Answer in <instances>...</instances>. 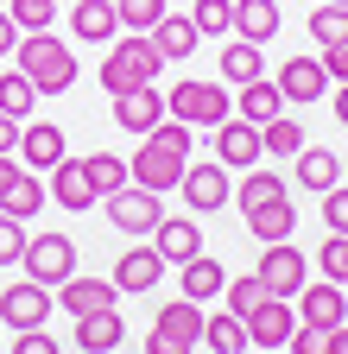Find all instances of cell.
Returning <instances> with one entry per match:
<instances>
[{
  "instance_id": "cell-1",
  "label": "cell",
  "mask_w": 348,
  "mask_h": 354,
  "mask_svg": "<svg viewBox=\"0 0 348 354\" xmlns=\"http://www.w3.org/2000/svg\"><path fill=\"white\" fill-rule=\"evenodd\" d=\"M184 165H190V127L184 120H158L146 140H140V158H127V177H134L140 190H178V177H184Z\"/></svg>"
},
{
  "instance_id": "cell-2",
  "label": "cell",
  "mask_w": 348,
  "mask_h": 354,
  "mask_svg": "<svg viewBox=\"0 0 348 354\" xmlns=\"http://www.w3.org/2000/svg\"><path fill=\"white\" fill-rule=\"evenodd\" d=\"M13 57H19L13 70L32 76L38 95H64V88H76V51L57 32H19V51Z\"/></svg>"
},
{
  "instance_id": "cell-3",
  "label": "cell",
  "mask_w": 348,
  "mask_h": 354,
  "mask_svg": "<svg viewBox=\"0 0 348 354\" xmlns=\"http://www.w3.org/2000/svg\"><path fill=\"white\" fill-rule=\"evenodd\" d=\"M158 70H165V57H158V44H152V32H127V38H114L108 44V57H102V88L108 95H127V88H146V82H158Z\"/></svg>"
},
{
  "instance_id": "cell-4",
  "label": "cell",
  "mask_w": 348,
  "mask_h": 354,
  "mask_svg": "<svg viewBox=\"0 0 348 354\" xmlns=\"http://www.w3.org/2000/svg\"><path fill=\"white\" fill-rule=\"evenodd\" d=\"M203 317H209V310L190 304V297L158 304L152 335H146V354H196V342H203Z\"/></svg>"
},
{
  "instance_id": "cell-5",
  "label": "cell",
  "mask_w": 348,
  "mask_h": 354,
  "mask_svg": "<svg viewBox=\"0 0 348 354\" xmlns=\"http://www.w3.org/2000/svg\"><path fill=\"white\" fill-rule=\"evenodd\" d=\"M165 108H171V120H184V127H222V120L235 114L228 82H196V76H184L178 88H171Z\"/></svg>"
},
{
  "instance_id": "cell-6",
  "label": "cell",
  "mask_w": 348,
  "mask_h": 354,
  "mask_svg": "<svg viewBox=\"0 0 348 354\" xmlns=\"http://www.w3.org/2000/svg\"><path fill=\"white\" fill-rule=\"evenodd\" d=\"M108 203V221L127 234V241H152V228L165 221V203H158V190H140V184H120L114 196H102Z\"/></svg>"
},
{
  "instance_id": "cell-7",
  "label": "cell",
  "mask_w": 348,
  "mask_h": 354,
  "mask_svg": "<svg viewBox=\"0 0 348 354\" xmlns=\"http://www.w3.org/2000/svg\"><path fill=\"white\" fill-rule=\"evenodd\" d=\"M253 272H259V285H266V297H297L304 285H311V259H304L291 241H266Z\"/></svg>"
},
{
  "instance_id": "cell-8",
  "label": "cell",
  "mask_w": 348,
  "mask_h": 354,
  "mask_svg": "<svg viewBox=\"0 0 348 354\" xmlns=\"http://www.w3.org/2000/svg\"><path fill=\"white\" fill-rule=\"evenodd\" d=\"M19 266H26V279H38V285L57 291V285L76 272V241H70V234H32L26 253H19Z\"/></svg>"
},
{
  "instance_id": "cell-9",
  "label": "cell",
  "mask_w": 348,
  "mask_h": 354,
  "mask_svg": "<svg viewBox=\"0 0 348 354\" xmlns=\"http://www.w3.org/2000/svg\"><path fill=\"white\" fill-rule=\"evenodd\" d=\"M51 310H57V297H51V285H38V279H19V285L0 291V323H7V329H45Z\"/></svg>"
},
{
  "instance_id": "cell-10",
  "label": "cell",
  "mask_w": 348,
  "mask_h": 354,
  "mask_svg": "<svg viewBox=\"0 0 348 354\" xmlns=\"http://www.w3.org/2000/svg\"><path fill=\"white\" fill-rule=\"evenodd\" d=\"M178 196H184V209H196V215H209V209H228V165H215V158L184 165V177H178Z\"/></svg>"
},
{
  "instance_id": "cell-11",
  "label": "cell",
  "mask_w": 348,
  "mask_h": 354,
  "mask_svg": "<svg viewBox=\"0 0 348 354\" xmlns=\"http://www.w3.org/2000/svg\"><path fill=\"white\" fill-rule=\"evenodd\" d=\"M279 95H285V108H311V102H323L329 95V76H323V57H279Z\"/></svg>"
},
{
  "instance_id": "cell-12",
  "label": "cell",
  "mask_w": 348,
  "mask_h": 354,
  "mask_svg": "<svg viewBox=\"0 0 348 354\" xmlns=\"http://www.w3.org/2000/svg\"><path fill=\"white\" fill-rule=\"evenodd\" d=\"M291 329H297V304L291 297H259L253 310H247V342L253 348H285L291 342Z\"/></svg>"
},
{
  "instance_id": "cell-13",
  "label": "cell",
  "mask_w": 348,
  "mask_h": 354,
  "mask_svg": "<svg viewBox=\"0 0 348 354\" xmlns=\"http://www.w3.org/2000/svg\"><path fill=\"white\" fill-rule=\"evenodd\" d=\"M114 291H127V297H140V291H158V279H165V259H158V247L152 241H140V247H127L120 259H114Z\"/></svg>"
},
{
  "instance_id": "cell-14",
  "label": "cell",
  "mask_w": 348,
  "mask_h": 354,
  "mask_svg": "<svg viewBox=\"0 0 348 354\" xmlns=\"http://www.w3.org/2000/svg\"><path fill=\"white\" fill-rule=\"evenodd\" d=\"M70 158V146H64V127L57 120H26L19 127V165L26 171H57Z\"/></svg>"
},
{
  "instance_id": "cell-15",
  "label": "cell",
  "mask_w": 348,
  "mask_h": 354,
  "mask_svg": "<svg viewBox=\"0 0 348 354\" xmlns=\"http://www.w3.org/2000/svg\"><path fill=\"white\" fill-rule=\"evenodd\" d=\"M51 297H57V310H70V317H89V310H120L114 279H89V272H70Z\"/></svg>"
},
{
  "instance_id": "cell-16",
  "label": "cell",
  "mask_w": 348,
  "mask_h": 354,
  "mask_svg": "<svg viewBox=\"0 0 348 354\" xmlns=\"http://www.w3.org/2000/svg\"><path fill=\"white\" fill-rule=\"evenodd\" d=\"M215 158H222L228 171H253L259 158H266V152H259V127L241 120V114H228L222 127H215Z\"/></svg>"
},
{
  "instance_id": "cell-17",
  "label": "cell",
  "mask_w": 348,
  "mask_h": 354,
  "mask_svg": "<svg viewBox=\"0 0 348 354\" xmlns=\"http://www.w3.org/2000/svg\"><path fill=\"white\" fill-rule=\"evenodd\" d=\"M291 304H297V323H317V329H336V323L348 317V297H342V285H336V279L304 285Z\"/></svg>"
},
{
  "instance_id": "cell-18",
  "label": "cell",
  "mask_w": 348,
  "mask_h": 354,
  "mask_svg": "<svg viewBox=\"0 0 348 354\" xmlns=\"http://www.w3.org/2000/svg\"><path fill=\"white\" fill-rule=\"evenodd\" d=\"M165 114H171V108H165V95H158L152 82H146V88H127V95H114V127L140 133V140H146V133H152Z\"/></svg>"
},
{
  "instance_id": "cell-19",
  "label": "cell",
  "mask_w": 348,
  "mask_h": 354,
  "mask_svg": "<svg viewBox=\"0 0 348 354\" xmlns=\"http://www.w3.org/2000/svg\"><path fill=\"white\" fill-rule=\"evenodd\" d=\"M152 247H158V259L165 266H184V259H196L203 253V228L190 215H165L158 228H152Z\"/></svg>"
},
{
  "instance_id": "cell-20",
  "label": "cell",
  "mask_w": 348,
  "mask_h": 354,
  "mask_svg": "<svg viewBox=\"0 0 348 354\" xmlns=\"http://www.w3.org/2000/svg\"><path fill=\"white\" fill-rule=\"evenodd\" d=\"M127 342V317L120 310H89L76 317V354H114Z\"/></svg>"
},
{
  "instance_id": "cell-21",
  "label": "cell",
  "mask_w": 348,
  "mask_h": 354,
  "mask_svg": "<svg viewBox=\"0 0 348 354\" xmlns=\"http://www.w3.org/2000/svg\"><path fill=\"white\" fill-rule=\"evenodd\" d=\"M70 26H76V44H114L120 7H114V0H76V7H70Z\"/></svg>"
},
{
  "instance_id": "cell-22",
  "label": "cell",
  "mask_w": 348,
  "mask_h": 354,
  "mask_svg": "<svg viewBox=\"0 0 348 354\" xmlns=\"http://www.w3.org/2000/svg\"><path fill=\"white\" fill-rule=\"evenodd\" d=\"M45 190H51L57 209H95V203H102L95 184H89V171H82V158H64V165L51 171V184H45Z\"/></svg>"
},
{
  "instance_id": "cell-23",
  "label": "cell",
  "mask_w": 348,
  "mask_h": 354,
  "mask_svg": "<svg viewBox=\"0 0 348 354\" xmlns=\"http://www.w3.org/2000/svg\"><path fill=\"white\" fill-rule=\"evenodd\" d=\"M222 82H235V88H247V82H259L266 76V51H259L253 38H222Z\"/></svg>"
},
{
  "instance_id": "cell-24",
  "label": "cell",
  "mask_w": 348,
  "mask_h": 354,
  "mask_svg": "<svg viewBox=\"0 0 348 354\" xmlns=\"http://www.w3.org/2000/svg\"><path fill=\"white\" fill-rule=\"evenodd\" d=\"M152 44H158V57H165V64H178V57H190L196 44H203V32H196V19H190V13L171 7V13L152 26Z\"/></svg>"
},
{
  "instance_id": "cell-25",
  "label": "cell",
  "mask_w": 348,
  "mask_h": 354,
  "mask_svg": "<svg viewBox=\"0 0 348 354\" xmlns=\"http://www.w3.org/2000/svg\"><path fill=\"white\" fill-rule=\"evenodd\" d=\"M247 228H253V241H259V247H266V241H291V228H297L291 196H273V203L247 209Z\"/></svg>"
},
{
  "instance_id": "cell-26",
  "label": "cell",
  "mask_w": 348,
  "mask_h": 354,
  "mask_svg": "<svg viewBox=\"0 0 348 354\" xmlns=\"http://www.w3.org/2000/svg\"><path fill=\"white\" fill-rule=\"evenodd\" d=\"M178 285H184V297L190 304H209V297H222V285H228V272H222V259H184L178 266Z\"/></svg>"
},
{
  "instance_id": "cell-27",
  "label": "cell",
  "mask_w": 348,
  "mask_h": 354,
  "mask_svg": "<svg viewBox=\"0 0 348 354\" xmlns=\"http://www.w3.org/2000/svg\"><path fill=\"white\" fill-rule=\"evenodd\" d=\"M297 184L317 190V196L336 190V184H342V158H336L329 146H304V152H297Z\"/></svg>"
},
{
  "instance_id": "cell-28",
  "label": "cell",
  "mask_w": 348,
  "mask_h": 354,
  "mask_svg": "<svg viewBox=\"0 0 348 354\" xmlns=\"http://www.w3.org/2000/svg\"><path fill=\"white\" fill-rule=\"evenodd\" d=\"M235 38H279V0H235Z\"/></svg>"
},
{
  "instance_id": "cell-29",
  "label": "cell",
  "mask_w": 348,
  "mask_h": 354,
  "mask_svg": "<svg viewBox=\"0 0 348 354\" xmlns=\"http://www.w3.org/2000/svg\"><path fill=\"white\" fill-rule=\"evenodd\" d=\"M279 108H285V95H279V82H273V76L247 82V88H241V102H235V114H241V120H253V127L279 120Z\"/></svg>"
},
{
  "instance_id": "cell-30",
  "label": "cell",
  "mask_w": 348,
  "mask_h": 354,
  "mask_svg": "<svg viewBox=\"0 0 348 354\" xmlns=\"http://www.w3.org/2000/svg\"><path fill=\"white\" fill-rule=\"evenodd\" d=\"M203 342H209V354H241V348H253L247 342V317H235V310L203 317Z\"/></svg>"
},
{
  "instance_id": "cell-31",
  "label": "cell",
  "mask_w": 348,
  "mask_h": 354,
  "mask_svg": "<svg viewBox=\"0 0 348 354\" xmlns=\"http://www.w3.org/2000/svg\"><path fill=\"white\" fill-rule=\"evenodd\" d=\"M45 203H51V190L38 184L32 171H19V177H13V190L0 196V215H13V221H32V215L45 209Z\"/></svg>"
},
{
  "instance_id": "cell-32",
  "label": "cell",
  "mask_w": 348,
  "mask_h": 354,
  "mask_svg": "<svg viewBox=\"0 0 348 354\" xmlns=\"http://www.w3.org/2000/svg\"><path fill=\"white\" fill-rule=\"evenodd\" d=\"M304 146H311V140H304V127H297L291 114H279V120L259 127V152H266V158H297Z\"/></svg>"
},
{
  "instance_id": "cell-33",
  "label": "cell",
  "mask_w": 348,
  "mask_h": 354,
  "mask_svg": "<svg viewBox=\"0 0 348 354\" xmlns=\"http://www.w3.org/2000/svg\"><path fill=\"white\" fill-rule=\"evenodd\" d=\"M38 102H45V95L32 88V76H26V70H7V76H0V114H13V120L26 127V114H32Z\"/></svg>"
},
{
  "instance_id": "cell-34",
  "label": "cell",
  "mask_w": 348,
  "mask_h": 354,
  "mask_svg": "<svg viewBox=\"0 0 348 354\" xmlns=\"http://www.w3.org/2000/svg\"><path fill=\"white\" fill-rule=\"evenodd\" d=\"M273 196H291V190H285V177H279V171H259V165H253V171L241 177V190H235V209L247 215V209L273 203Z\"/></svg>"
},
{
  "instance_id": "cell-35",
  "label": "cell",
  "mask_w": 348,
  "mask_h": 354,
  "mask_svg": "<svg viewBox=\"0 0 348 354\" xmlns=\"http://www.w3.org/2000/svg\"><path fill=\"white\" fill-rule=\"evenodd\" d=\"M311 38H317V51H329V44H348V7H329V0H317V7H311Z\"/></svg>"
},
{
  "instance_id": "cell-36",
  "label": "cell",
  "mask_w": 348,
  "mask_h": 354,
  "mask_svg": "<svg viewBox=\"0 0 348 354\" xmlns=\"http://www.w3.org/2000/svg\"><path fill=\"white\" fill-rule=\"evenodd\" d=\"M82 171H89L95 196H114L120 184H134V177H127V158H114V152H89V158H82Z\"/></svg>"
},
{
  "instance_id": "cell-37",
  "label": "cell",
  "mask_w": 348,
  "mask_h": 354,
  "mask_svg": "<svg viewBox=\"0 0 348 354\" xmlns=\"http://www.w3.org/2000/svg\"><path fill=\"white\" fill-rule=\"evenodd\" d=\"M190 19L203 38H228L235 32V0H190Z\"/></svg>"
},
{
  "instance_id": "cell-38",
  "label": "cell",
  "mask_w": 348,
  "mask_h": 354,
  "mask_svg": "<svg viewBox=\"0 0 348 354\" xmlns=\"http://www.w3.org/2000/svg\"><path fill=\"white\" fill-rule=\"evenodd\" d=\"M165 13H171V0H120V26L127 32H152Z\"/></svg>"
},
{
  "instance_id": "cell-39",
  "label": "cell",
  "mask_w": 348,
  "mask_h": 354,
  "mask_svg": "<svg viewBox=\"0 0 348 354\" xmlns=\"http://www.w3.org/2000/svg\"><path fill=\"white\" fill-rule=\"evenodd\" d=\"M13 26L19 32H51V19H57V0H13Z\"/></svg>"
},
{
  "instance_id": "cell-40",
  "label": "cell",
  "mask_w": 348,
  "mask_h": 354,
  "mask_svg": "<svg viewBox=\"0 0 348 354\" xmlns=\"http://www.w3.org/2000/svg\"><path fill=\"white\" fill-rule=\"evenodd\" d=\"M317 266H323V279L348 285V234H323V253H317Z\"/></svg>"
},
{
  "instance_id": "cell-41",
  "label": "cell",
  "mask_w": 348,
  "mask_h": 354,
  "mask_svg": "<svg viewBox=\"0 0 348 354\" xmlns=\"http://www.w3.org/2000/svg\"><path fill=\"white\" fill-rule=\"evenodd\" d=\"M222 291H228V310H235V317H247V310H253L259 297H266V285H259V272H247V279H228Z\"/></svg>"
},
{
  "instance_id": "cell-42",
  "label": "cell",
  "mask_w": 348,
  "mask_h": 354,
  "mask_svg": "<svg viewBox=\"0 0 348 354\" xmlns=\"http://www.w3.org/2000/svg\"><path fill=\"white\" fill-rule=\"evenodd\" d=\"M323 234H348V184L323 190Z\"/></svg>"
},
{
  "instance_id": "cell-43",
  "label": "cell",
  "mask_w": 348,
  "mask_h": 354,
  "mask_svg": "<svg viewBox=\"0 0 348 354\" xmlns=\"http://www.w3.org/2000/svg\"><path fill=\"white\" fill-rule=\"evenodd\" d=\"M285 354H329V329L297 323V329H291V342H285Z\"/></svg>"
},
{
  "instance_id": "cell-44",
  "label": "cell",
  "mask_w": 348,
  "mask_h": 354,
  "mask_svg": "<svg viewBox=\"0 0 348 354\" xmlns=\"http://www.w3.org/2000/svg\"><path fill=\"white\" fill-rule=\"evenodd\" d=\"M7 354H64L51 329H13V348Z\"/></svg>"
},
{
  "instance_id": "cell-45",
  "label": "cell",
  "mask_w": 348,
  "mask_h": 354,
  "mask_svg": "<svg viewBox=\"0 0 348 354\" xmlns=\"http://www.w3.org/2000/svg\"><path fill=\"white\" fill-rule=\"evenodd\" d=\"M19 253H26V221L0 215V266H19Z\"/></svg>"
},
{
  "instance_id": "cell-46",
  "label": "cell",
  "mask_w": 348,
  "mask_h": 354,
  "mask_svg": "<svg viewBox=\"0 0 348 354\" xmlns=\"http://www.w3.org/2000/svg\"><path fill=\"white\" fill-rule=\"evenodd\" d=\"M323 76L329 82H348V44H329V51H323Z\"/></svg>"
},
{
  "instance_id": "cell-47",
  "label": "cell",
  "mask_w": 348,
  "mask_h": 354,
  "mask_svg": "<svg viewBox=\"0 0 348 354\" xmlns=\"http://www.w3.org/2000/svg\"><path fill=\"white\" fill-rule=\"evenodd\" d=\"M19 51V26H13V13H0V57H13Z\"/></svg>"
},
{
  "instance_id": "cell-48",
  "label": "cell",
  "mask_w": 348,
  "mask_h": 354,
  "mask_svg": "<svg viewBox=\"0 0 348 354\" xmlns=\"http://www.w3.org/2000/svg\"><path fill=\"white\" fill-rule=\"evenodd\" d=\"M26 165H19V152H0V196H7L13 190V177H19Z\"/></svg>"
},
{
  "instance_id": "cell-49",
  "label": "cell",
  "mask_w": 348,
  "mask_h": 354,
  "mask_svg": "<svg viewBox=\"0 0 348 354\" xmlns=\"http://www.w3.org/2000/svg\"><path fill=\"white\" fill-rule=\"evenodd\" d=\"M0 152H19V120L0 114Z\"/></svg>"
},
{
  "instance_id": "cell-50",
  "label": "cell",
  "mask_w": 348,
  "mask_h": 354,
  "mask_svg": "<svg viewBox=\"0 0 348 354\" xmlns=\"http://www.w3.org/2000/svg\"><path fill=\"white\" fill-rule=\"evenodd\" d=\"M329 108H336V120L348 127V82H336V102H329Z\"/></svg>"
},
{
  "instance_id": "cell-51",
  "label": "cell",
  "mask_w": 348,
  "mask_h": 354,
  "mask_svg": "<svg viewBox=\"0 0 348 354\" xmlns=\"http://www.w3.org/2000/svg\"><path fill=\"white\" fill-rule=\"evenodd\" d=\"M329 354H348V323H336V329H329Z\"/></svg>"
},
{
  "instance_id": "cell-52",
  "label": "cell",
  "mask_w": 348,
  "mask_h": 354,
  "mask_svg": "<svg viewBox=\"0 0 348 354\" xmlns=\"http://www.w3.org/2000/svg\"><path fill=\"white\" fill-rule=\"evenodd\" d=\"M329 7H348V0H329Z\"/></svg>"
},
{
  "instance_id": "cell-53",
  "label": "cell",
  "mask_w": 348,
  "mask_h": 354,
  "mask_svg": "<svg viewBox=\"0 0 348 354\" xmlns=\"http://www.w3.org/2000/svg\"><path fill=\"white\" fill-rule=\"evenodd\" d=\"M114 7H120V0H114Z\"/></svg>"
}]
</instances>
